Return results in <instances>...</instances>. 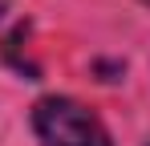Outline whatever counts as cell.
Segmentation results:
<instances>
[{
  "label": "cell",
  "instance_id": "3957f363",
  "mask_svg": "<svg viewBox=\"0 0 150 146\" xmlns=\"http://www.w3.org/2000/svg\"><path fill=\"white\" fill-rule=\"evenodd\" d=\"M142 4H150V0H142Z\"/></svg>",
  "mask_w": 150,
  "mask_h": 146
},
{
  "label": "cell",
  "instance_id": "7a4b0ae2",
  "mask_svg": "<svg viewBox=\"0 0 150 146\" xmlns=\"http://www.w3.org/2000/svg\"><path fill=\"white\" fill-rule=\"evenodd\" d=\"M4 12H8V4H4V0H0V16H4Z\"/></svg>",
  "mask_w": 150,
  "mask_h": 146
},
{
  "label": "cell",
  "instance_id": "6da1fadb",
  "mask_svg": "<svg viewBox=\"0 0 150 146\" xmlns=\"http://www.w3.org/2000/svg\"><path fill=\"white\" fill-rule=\"evenodd\" d=\"M33 130L45 146H110L101 118L73 97H41L33 106Z\"/></svg>",
  "mask_w": 150,
  "mask_h": 146
}]
</instances>
